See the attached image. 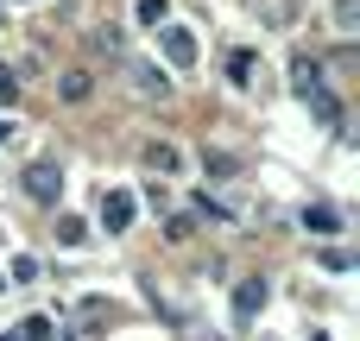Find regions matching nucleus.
I'll use <instances>...</instances> for the list:
<instances>
[{"label":"nucleus","mask_w":360,"mask_h":341,"mask_svg":"<svg viewBox=\"0 0 360 341\" xmlns=\"http://www.w3.org/2000/svg\"><path fill=\"white\" fill-rule=\"evenodd\" d=\"M253 70H259L253 51H228V76H234V89H253Z\"/></svg>","instance_id":"12"},{"label":"nucleus","mask_w":360,"mask_h":341,"mask_svg":"<svg viewBox=\"0 0 360 341\" xmlns=\"http://www.w3.org/2000/svg\"><path fill=\"white\" fill-rule=\"evenodd\" d=\"M304 228H310V234H342V209H329V202H304Z\"/></svg>","instance_id":"9"},{"label":"nucleus","mask_w":360,"mask_h":341,"mask_svg":"<svg viewBox=\"0 0 360 341\" xmlns=\"http://www.w3.org/2000/svg\"><path fill=\"white\" fill-rule=\"evenodd\" d=\"M89 95H95V76H89L82 63L57 76V101H70V108H76V101H89Z\"/></svg>","instance_id":"8"},{"label":"nucleus","mask_w":360,"mask_h":341,"mask_svg":"<svg viewBox=\"0 0 360 341\" xmlns=\"http://www.w3.org/2000/svg\"><path fill=\"white\" fill-rule=\"evenodd\" d=\"M57 240H63V247H82V240H89V228H82L76 215H63V221H57Z\"/></svg>","instance_id":"15"},{"label":"nucleus","mask_w":360,"mask_h":341,"mask_svg":"<svg viewBox=\"0 0 360 341\" xmlns=\"http://www.w3.org/2000/svg\"><path fill=\"white\" fill-rule=\"evenodd\" d=\"M0 139H6V120H0Z\"/></svg>","instance_id":"20"},{"label":"nucleus","mask_w":360,"mask_h":341,"mask_svg":"<svg viewBox=\"0 0 360 341\" xmlns=\"http://www.w3.org/2000/svg\"><path fill=\"white\" fill-rule=\"evenodd\" d=\"M89 51H95V57H127L120 25H95V32H89Z\"/></svg>","instance_id":"10"},{"label":"nucleus","mask_w":360,"mask_h":341,"mask_svg":"<svg viewBox=\"0 0 360 341\" xmlns=\"http://www.w3.org/2000/svg\"><path fill=\"white\" fill-rule=\"evenodd\" d=\"M316 341H329V335H316Z\"/></svg>","instance_id":"21"},{"label":"nucleus","mask_w":360,"mask_h":341,"mask_svg":"<svg viewBox=\"0 0 360 341\" xmlns=\"http://www.w3.org/2000/svg\"><path fill=\"white\" fill-rule=\"evenodd\" d=\"M291 89H297V101H304V108H316V120H323V127H335V133H342V101L329 95L323 63H316L310 51H297V57H291Z\"/></svg>","instance_id":"1"},{"label":"nucleus","mask_w":360,"mask_h":341,"mask_svg":"<svg viewBox=\"0 0 360 341\" xmlns=\"http://www.w3.org/2000/svg\"><path fill=\"white\" fill-rule=\"evenodd\" d=\"M127 82H133L139 101H171V76L158 63H146V57H127Z\"/></svg>","instance_id":"3"},{"label":"nucleus","mask_w":360,"mask_h":341,"mask_svg":"<svg viewBox=\"0 0 360 341\" xmlns=\"http://www.w3.org/2000/svg\"><path fill=\"white\" fill-rule=\"evenodd\" d=\"M165 13H171V0H139V25H165Z\"/></svg>","instance_id":"16"},{"label":"nucleus","mask_w":360,"mask_h":341,"mask_svg":"<svg viewBox=\"0 0 360 341\" xmlns=\"http://www.w3.org/2000/svg\"><path fill=\"white\" fill-rule=\"evenodd\" d=\"M202 171H209V177H234L240 158H228V152H202Z\"/></svg>","instance_id":"14"},{"label":"nucleus","mask_w":360,"mask_h":341,"mask_svg":"<svg viewBox=\"0 0 360 341\" xmlns=\"http://www.w3.org/2000/svg\"><path fill=\"white\" fill-rule=\"evenodd\" d=\"M19 184H25V196H32V202L57 209V196H63V165H57V158H32Z\"/></svg>","instance_id":"2"},{"label":"nucleus","mask_w":360,"mask_h":341,"mask_svg":"<svg viewBox=\"0 0 360 341\" xmlns=\"http://www.w3.org/2000/svg\"><path fill=\"white\" fill-rule=\"evenodd\" d=\"M13 95H19V76H13V63H0V108H13Z\"/></svg>","instance_id":"17"},{"label":"nucleus","mask_w":360,"mask_h":341,"mask_svg":"<svg viewBox=\"0 0 360 341\" xmlns=\"http://www.w3.org/2000/svg\"><path fill=\"white\" fill-rule=\"evenodd\" d=\"M323 266H329V272H348V266H354V259H348V253H342V247H323Z\"/></svg>","instance_id":"19"},{"label":"nucleus","mask_w":360,"mask_h":341,"mask_svg":"<svg viewBox=\"0 0 360 341\" xmlns=\"http://www.w3.org/2000/svg\"><path fill=\"white\" fill-rule=\"evenodd\" d=\"M133 209H139V202H133L127 190H108V196H101V228H108V234H127V228H133Z\"/></svg>","instance_id":"6"},{"label":"nucleus","mask_w":360,"mask_h":341,"mask_svg":"<svg viewBox=\"0 0 360 341\" xmlns=\"http://www.w3.org/2000/svg\"><path fill=\"white\" fill-rule=\"evenodd\" d=\"M158 51H165L177 70H190V63H196V32H190V25H158Z\"/></svg>","instance_id":"5"},{"label":"nucleus","mask_w":360,"mask_h":341,"mask_svg":"<svg viewBox=\"0 0 360 341\" xmlns=\"http://www.w3.org/2000/svg\"><path fill=\"white\" fill-rule=\"evenodd\" d=\"M266 297H272L266 278H240V285H234V329H253L259 310H266Z\"/></svg>","instance_id":"4"},{"label":"nucleus","mask_w":360,"mask_h":341,"mask_svg":"<svg viewBox=\"0 0 360 341\" xmlns=\"http://www.w3.org/2000/svg\"><path fill=\"white\" fill-rule=\"evenodd\" d=\"M0 341H57V323L51 316H25L13 335H0Z\"/></svg>","instance_id":"11"},{"label":"nucleus","mask_w":360,"mask_h":341,"mask_svg":"<svg viewBox=\"0 0 360 341\" xmlns=\"http://www.w3.org/2000/svg\"><path fill=\"white\" fill-rule=\"evenodd\" d=\"M139 158H146V171H152V177H177V165H184V152H177L171 139H146V152H139Z\"/></svg>","instance_id":"7"},{"label":"nucleus","mask_w":360,"mask_h":341,"mask_svg":"<svg viewBox=\"0 0 360 341\" xmlns=\"http://www.w3.org/2000/svg\"><path fill=\"white\" fill-rule=\"evenodd\" d=\"M335 32H342V38L360 32V0H335Z\"/></svg>","instance_id":"13"},{"label":"nucleus","mask_w":360,"mask_h":341,"mask_svg":"<svg viewBox=\"0 0 360 341\" xmlns=\"http://www.w3.org/2000/svg\"><path fill=\"white\" fill-rule=\"evenodd\" d=\"M13 278H19V285H32V278H38V259H32V253H19V259H13Z\"/></svg>","instance_id":"18"}]
</instances>
